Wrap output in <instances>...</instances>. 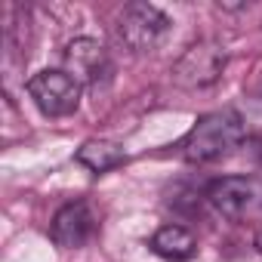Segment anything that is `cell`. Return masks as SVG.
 I'll return each mask as SVG.
<instances>
[{
    "label": "cell",
    "instance_id": "cell-4",
    "mask_svg": "<svg viewBox=\"0 0 262 262\" xmlns=\"http://www.w3.org/2000/svg\"><path fill=\"white\" fill-rule=\"evenodd\" d=\"M28 96L47 117H68L80 105V83L68 71H40L28 80Z\"/></svg>",
    "mask_w": 262,
    "mask_h": 262
},
{
    "label": "cell",
    "instance_id": "cell-5",
    "mask_svg": "<svg viewBox=\"0 0 262 262\" xmlns=\"http://www.w3.org/2000/svg\"><path fill=\"white\" fill-rule=\"evenodd\" d=\"M207 198L222 216L247 219L262 210V182L253 176H225L210 185Z\"/></svg>",
    "mask_w": 262,
    "mask_h": 262
},
{
    "label": "cell",
    "instance_id": "cell-1",
    "mask_svg": "<svg viewBox=\"0 0 262 262\" xmlns=\"http://www.w3.org/2000/svg\"><path fill=\"white\" fill-rule=\"evenodd\" d=\"M244 136H247V126L237 111L231 108L210 111L191 126V133L182 142V155L191 164H210V161L231 155L244 142Z\"/></svg>",
    "mask_w": 262,
    "mask_h": 262
},
{
    "label": "cell",
    "instance_id": "cell-9",
    "mask_svg": "<svg viewBox=\"0 0 262 262\" xmlns=\"http://www.w3.org/2000/svg\"><path fill=\"white\" fill-rule=\"evenodd\" d=\"M194 234L182 225H164L158 228V234L151 237V250L164 259H173V262H182L194 253Z\"/></svg>",
    "mask_w": 262,
    "mask_h": 262
},
{
    "label": "cell",
    "instance_id": "cell-2",
    "mask_svg": "<svg viewBox=\"0 0 262 262\" xmlns=\"http://www.w3.org/2000/svg\"><path fill=\"white\" fill-rule=\"evenodd\" d=\"M167 31H170L167 13H161L151 4H126L117 16V37L129 53L155 50Z\"/></svg>",
    "mask_w": 262,
    "mask_h": 262
},
{
    "label": "cell",
    "instance_id": "cell-3",
    "mask_svg": "<svg viewBox=\"0 0 262 262\" xmlns=\"http://www.w3.org/2000/svg\"><path fill=\"white\" fill-rule=\"evenodd\" d=\"M225 65H228L225 47L216 40H201L179 56V62L173 65V80L182 90H201V86L216 83L222 77Z\"/></svg>",
    "mask_w": 262,
    "mask_h": 262
},
{
    "label": "cell",
    "instance_id": "cell-6",
    "mask_svg": "<svg viewBox=\"0 0 262 262\" xmlns=\"http://www.w3.org/2000/svg\"><path fill=\"white\" fill-rule=\"evenodd\" d=\"M93 231H96V216H93V210H90L86 201H71V204H65V207L53 216V228H50L53 241H56L59 247H65V250L83 247V244L93 237Z\"/></svg>",
    "mask_w": 262,
    "mask_h": 262
},
{
    "label": "cell",
    "instance_id": "cell-7",
    "mask_svg": "<svg viewBox=\"0 0 262 262\" xmlns=\"http://www.w3.org/2000/svg\"><path fill=\"white\" fill-rule=\"evenodd\" d=\"M65 71L77 83H96L111 71V62H108V53H105V47L99 40L77 37L65 50Z\"/></svg>",
    "mask_w": 262,
    "mask_h": 262
},
{
    "label": "cell",
    "instance_id": "cell-10",
    "mask_svg": "<svg viewBox=\"0 0 262 262\" xmlns=\"http://www.w3.org/2000/svg\"><path fill=\"white\" fill-rule=\"evenodd\" d=\"M216 7H219V10H244L247 4H244V0H219Z\"/></svg>",
    "mask_w": 262,
    "mask_h": 262
},
{
    "label": "cell",
    "instance_id": "cell-8",
    "mask_svg": "<svg viewBox=\"0 0 262 262\" xmlns=\"http://www.w3.org/2000/svg\"><path fill=\"white\" fill-rule=\"evenodd\" d=\"M126 161L123 148L117 142H108V139H90L77 148V164L86 167L90 173H108L114 167H120Z\"/></svg>",
    "mask_w": 262,
    "mask_h": 262
}]
</instances>
